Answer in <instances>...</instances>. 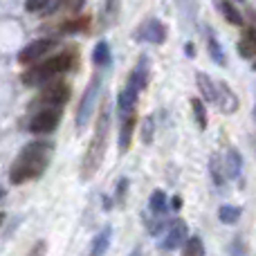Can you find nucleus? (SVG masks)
I'll use <instances>...</instances> for the list:
<instances>
[{
  "label": "nucleus",
  "instance_id": "5",
  "mask_svg": "<svg viewBox=\"0 0 256 256\" xmlns=\"http://www.w3.org/2000/svg\"><path fill=\"white\" fill-rule=\"evenodd\" d=\"M58 108H45V110L36 112L34 117L30 120V130L36 132V135H45V132H52L54 128L58 126Z\"/></svg>",
  "mask_w": 256,
  "mask_h": 256
},
{
  "label": "nucleus",
  "instance_id": "1",
  "mask_svg": "<svg viewBox=\"0 0 256 256\" xmlns=\"http://www.w3.org/2000/svg\"><path fill=\"white\" fill-rule=\"evenodd\" d=\"M108 132H110V108H108V104H104L97 126H94V135L88 144V153H86L84 164H81V178L84 180H90L99 171V166H102L104 153H106V146H108Z\"/></svg>",
  "mask_w": 256,
  "mask_h": 256
},
{
  "label": "nucleus",
  "instance_id": "19",
  "mask_svg": "<svg viewBox=\"0 0 256 256\" xmlns=\"http://www.w3.org/2000/svg\"><path fill=\"white\" fill-rule=\"evenodd\" d=\"M148 209L153 214H162V212H166V194L164 191H153L150 194V200H148Z\"/></svg>",
  "mask_w": 256,
  "mask_h": 256
},
{
  "label": "nucleus",
  "instance_id": "9",
  "mask_svg": "<svg viewBox=\"0 0 256 256\" xmlns=\"http://www.w3.org/2000/svg\"><path fill=\"white\" fill-rule=\"evenodd\" d=\"M140 38L148 40V43H153V45H160V43H164V38H166V27H164L158 18H150V20H146L144 25H142Z\"/></svg>",
  "mask_w": 256,
  "mask_h": 256
},
{
  "label": "nucleus",
  "instance_id": "15",
  "mask_svg": "<svg viewBox=\"0 0 256 256\" xmlns=\"http://www.w3.org/2000/svg\"><path fill=\"white\" fill-rule=\"evenodd\" d=\"M238 52H240V56H245V58H252L256 54V32L254 30L245 32V36L238 43Z\"/></svg>",
  "mask_w": 256,
  "mask_h": 256
},
{
  "label": "nucleus",
  "instance_id": "2",
  "mask_svg": "<svg viewBox=\"0 0 256 256\" xmlns=\"http://www.w3.org/2000/svg\"><path fill=\"white\" fill-rule=\"evenodd\" d=\"M48 150H50V144H45V142H32V144H27L22 148L20 158L14 162L12 171H9V180L14 184H22L27 180L38 178L45 162H48Z\"/></svg>",
  "mask_w": 256,
  "mask_h": 256
},
{
  "label": "nucleus",
  "instance_id": "17",
  "mask_svg": "<svg viewBox=\"0 0 256 256\" xmlns=\"http://www.w3.org/2000/svg\"><path fill=\"white\" fill-rule=\"evenodd\" d=\"M240 168H243V160H240L238 150L232 148L225 158V171H227V178H238Z\"/></svg>",
  "mask_w": 256,
  "mask_h": 256
},
{
  "label": "nucleus",
  "instance_id": "18",
  "mask_svg": "<svg viewBox=\"0 0 256 256\" xmlns=\"http://www.w3.org/2000/svg\"><path fill=\"white\" fill-rule=\"evenodd\" d=\"M218 7H220L222 16H225L227 20L232 22V25H236V27H243V16H240V12L234 7V4H232V2H227V0H220V2H218Z\"/></svg>",
  "mask_w": 256,
  "mask_h": 256
},
{
  "label": "nucleus",
  "instance_id": "6",
  "mask_svg": "<svg viewBox=\"0 0 256 256\" xmlns=\"http://www.w3.org/2000/svg\"><path fill=\"white\" fill-rule=\"evenodd\" d=\"M52 48H54V40H50V38H38V40H34V43H30L27 48L20 50V54H18V63H22V66L36 63L40 56H45V54H48Z\"/></svg>",
  "mask_w": 256,
  "mask_h": 256
},
{
  "label": "nucleus",
  "instance_id": "14",
  "mask_svg": "<svg viewBox=\"0 0 256 256\" xmlns=\"http://www.w3.org/2000/svg\"><path fill=\"white\" fill-rule=\"evenodd\" d=\"M216 102L220 104V108L225 112H232L236 110V106H238V102H236V97L230 92V88L227 86H220V88L216 90Z\"/></svg>",
  "mask_w": 256,
  "mask_h": 256
},
{
  "label": "nucleus",
  "instance_id": "26",
  "mask_svg": "<svg viewBox=\"0 0 256 256\" xmlns=\"http://www.w3.org/2000/svg\"><path fill=\"white\" fill-rule=\"evenodd\" d=\"M209 52H212L214 61H216L218 66H222V63H225V54L220 52V45H218V40L214 38V36H209Z\"/></svg>",
  "mask_w": 256,
  "mask_h": 256
},
{
  "label": "nucleus",
  "instance_id": "24",
  "mask_svg": "<svg viewBox=\"0 0 256 256\" xmlns=\"http://www.w3.org/2000/svg\"><path fill=\"white\" fill-rule=\"evenodd\" d=\"M198 86H200V90H202V94L207 97V102H216V88H214L212 79H209L207 74H202V72L198 74Z\"/></svg>",
  "mask_w": 256,
  "mask_h": 256
},
{
  "label": "nucleus",
  "instance_id": "30",
  "mask_svg": "<svg viewBox=\"0 0 256 256\" xmlns=\"http://www.w3.org/2000/svg\"><path fill=\"white\" fill-rule=\"evenodd\" d=\"M2 220H4V216H2V214H0V225H2Z\"/></svg>",
  "mask_w": 256,
  "mask_h": 256
},
{
  "label": "nucleus",
  "instance_id": "25",
  "mask_svg": "<svg viewBox=\"0 0 256 256\" xmlns=\"http://www.w3.org/2000/svg\"><path fill=\"white\" fill-rule=\"evenodd\" d=\"M86 25H88V18H76V20H68L58 25V32L61 34H76V32L86 30Z\"/></svg>",
  "mask_w": 256,
  "mask_h": 256
},
{
  "label": "nucleus",
  "instance_id": "16",
  "mask_svg": "<svg viewBox=\"0 0 256 256\" xmlns=\"http://www.w3.org/2000/svg\"><path fill=\"white\" fill-rule=\"evenodd\" d=\"M86 0H54L48 7L43 9L45 14H54V12H72V9H81Z\"/></svg>",
  "mask_w": 256,
  "mask_h": 256
},
{
  "label": "nucleus",
  "instance_id": "4",
  "mask_svg": "<svg viewBox=\"0 0 256 256\" xmlns=\"http://www.w3.org/2000/svg\"><path fill=\"white\" fill-rule=\"evenodd\" d=\"M99 88H102V81L94 76L92 84L86 88L84 97H81V104L79 108H76V128H84L88 124V120L92 117V110H94V104H97L99 99Z\"/></svg>",
  "mask_w": 256,
  "mask_h": 256
},
{
  "label": "nucleus",
  "instance_id": "7",
  "mask_svg": "<svg viewBox=\"0 0 256 256\" xmlns=\"http://www.w3.org/2000/svg\"><path fill=\"white\" fill-rule=\"evenodd\" d=\"M186 236H189V230H186L184 222L182 220L171 222L166 230V236H164V240H162V250H178L180 245H184Z\"/></svg>",
  "mask_w": 256,
  "mask_h": 256
},
{
  "label": "nucleus",
  "instance_id": "29",
  "mask_svg": "<svg viewBox=\"0 0 256 256\" xmlns=\"http://www.w3.org/2000/svg\"><path fill=\"white\" fill-rule=\"evenodd\" d=\"M27 256H45V243H43V240H40V243H36L34 250H32Z\"/></svg>",
  "mask_w": 256,
  "mask_h": 256
},
{
  "label": "nucleus",
  "instance_id": "12",
  "mask_svg": "<svg viewBox=\"0 0 256 256\" xmlns=\"http://www.w3.org/2000/svg\"><path fill=\"white\" fill-rule=\"evenodd\" d=\"M110 227H106V230L99 232V236L92 240V248H90V256H104L108 252V248H110Z\"/></svg>",
  "mask_w": 256,
  "mask_h": 256
},
{
  "label": "nucleus",
  "instance_id": "10",
  "mask_svg": "<svg viewBox=\"0 0 256 256\" xmlns=\"http://www.w3.org/2000/svg\"><path fill=\"white\" fill-rule=\"evenodd\" d=\"M128 84H132L137 90L146 88V84H148V58L142 56L140 63L135 66V70L130 72V79H128Z\"/></svg>",
  "mask_w": 256,
  "mask_h": 256
},
{
  "label": "nucleus",
  "instance_id": "28",
  "mask_svg": "<svg viewBox=\"0 0 256 256\" xmlns=\"http://www.w3.org/2000/svg\"><path fill=\"white\" fill-rule=\"evenodd\" d=\"M142 140H144V144H150V140H153V117L146 120L144 130H142Z\"/></svg>",
  "mask_w": 256,
  "mask_h": 256
},
{
  "label": "nucleus",
  "instance_id": "27",
  "mask_svg": "<svg viewBox=\"0 0 256 256\" xmlns=\"http://www.w3.org/2000/svg\"><path fill=\"white\" fill-rule=\"evenodd\" d=\"M50 4V0H25V9L27 12H43L45 7Z\"/></svg>",
  "mask_w": 256,
  "mask_h": 256
},
{
  "label": "nucleus",
  "instance_id": "13",
  "mask_svg": "<svg viewBox=\"0 0 256 256\" xmlns=\"http://www.w3.org/2000/svg\"><path fill=\"white\" fill-rule=\"evenodd\" d=\"M132 132H135V112H128L124 124H122V132H120V148L122 150H128L130 140H132Z\"/></svg>",
  "mask_w": 256,
  "mask_h": 256
},
{
  "label": "nucleus",
  "instance_id": "31",
  "mask_svg": "<svg viewBox=\"0 0 256 256\" xmlns=\"http://www.w3.org/2000/svg\"><path fill=\"white\" fill-rule=\"evenodd\" d=\"M254 122H256V106H254Z\"/></svg>",
  "mask_w": 256,
  "mask_h": 256
},
{
  "label": "nucleus",
  "instance_id": "3",
  "mask_svg": "<svg viewBox=\"0 0 256 256\" xmlns=\"http://www.w3.org/2000/svg\"><path fill=\"white\" fill-rule=\"evenodd\" d=\"M72 54H58V56H52L48 58L45 63H38L34 66L25 76H22V84L25 86H38V84H45V81L54 79L56 74L61 72H68L72 68Z\"/></svg>",
  "mask_w": 256,
  "mask_h": 256
},
{
  "label": "nucleus",
  "instance_id": "23",
  "mask_svg": "<svg viewBox=\"0 0 256 256\" xmlns=\"http://www.w3.org/2000/svg\"><path fill=\"white\" fill-rule=\"evenodd\" d=\"M184 256H204V245L198 236H191L184 240Z\"/></svg>",
  "mask_w": 256,
  "mask_h": 256
},
{
  "label": "nucleus",
  "instance_id": "20",
  "mask_svg": "<svg viewBox=\"0 0 256 256\" xmlns=\"http://www.w3.org/2000/svg\"><path fill=\"white\" fill-rule=\"evenodd\" d=\"M92 61L97 63V66H108V63H110V48H108L106 40L97 43V48H94V52H92Z\"/></svg>",
  "mask_w": 256,
  "mask_h": 256
},
{
  "label": "nucleus",
  "instance_id": "8",
  "mask_svg": "<svg viewBox=\"0 0 256 256\" xmlns=\"http://www.w3.org/2000/svg\"><path fill=\"white\" fill-rule=\"evenodd\" d=\"M68 97H70V88H68V86H63V84H52V86H48V88L40 92L38 99L45 104V106L58 108V106H63V104L68 102Z\"/></svg>",
  "mask_w": 256,
  "mask_h": 256
},
{
  "label": "nucleus",
  "instance_id": "21",
  "mask_svg": "<svg viewBox=\"0 0 256 256\" xmlns=\"http://www.w3.org/2000/svg\"><path fill=\"white\" fill-rule=\"evenodd\" d=\"M191 108H194V115L196 122H198V128L204 130L207 128V108H204L202 99H191Z\"/></svg>",
  "mask_w": 256,
  "mask_h": 256
},
{
  "label": "nucleus",
  "instance_id": "11",
  "mask_svg": "<svg viewBox=\"0 0 256 256\" xmlns=\"http://www.w3.org/2000/svg\"><path fill=\"white\" fill-rule=\"evenodd\" d=\"M137 92H140V90H137L132 84H128L126 88L122 90L117 106H120V110L124 112V115H128V112H132V108H135V102H137Z\"/></svg>",
  "mask_w": 256,
  "mask_h": 256
},
{
  "label": "nucleus",
  "instance_id": "22",
  "mask_svg": "<svg viewBox=\"0 0 256 256\" xmlns=\"http://www.w3.org/2000/svg\"><path fill=\"white\" fill-rule=\"evenodd\" d=\"M218 218H220L225 225H234L240 218V209L234 207V204H225V207H220V212H218Z\"/></svg>",
  "mask_w": 256,
  "mask_h": 256
}]
</instances>
